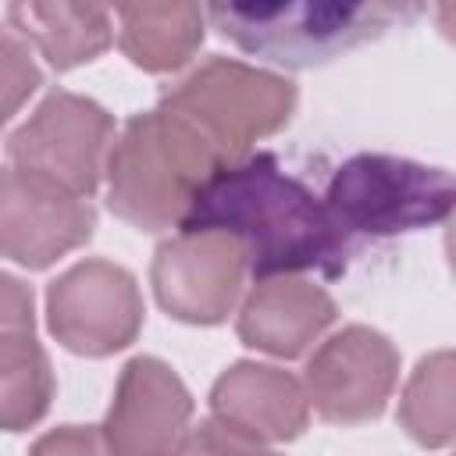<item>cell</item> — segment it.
Masks as SVG:
<instances>
[{"instance_id":"cell-21","label":"cell","mask_w":456,"mask_h":456,"mask_svg":"<svg viewBox=\"0 0 456 456\" xmlns=\"http://www.w3.org/2000/svg\"><path fill=\"white\" fill-rule=\"evenodd\" d=\"M435 21H438L442 36H445L449 43H456V4H438V7H435Z\"/></svg>"},{"instance_id":"cell-16","label":"cell","mask_w":456,"mask_h":456,"mask_svg":"<svg viewBox=\"0 0 456 456\" xmlns=\"http://www.w3.org/2000/svg\"><path fill=\"white\" fill-rule=\"evenodd\" d=\"M114 14L125 57L153 75L185 68L203 43L207 7L200 4H128Z\"/></svg>"},{"instance_id":"cell-11","label":"cell","mask_w":456,"mask_h":456,"mask_svg":"<svg viewBox=\"0 0 456 456\" xmlns=\"http://www.w3.org/2000/svg\"><path fill=\"white\" fill-rule=\"evenodd\" d=\"M192 395L157 356H132L121 367L103 438L114 456H178L189 442Z\"/></svg>"},{"instance_id":"cell-1","label":"cell","mask_w":456,"mask_h":456,"mask_svg":"<svg viewBox=\"0 0 456 456\" xmlns=\"http://www.w3.org/2000/svg\"><path fill=\"white\" fill-rule=\"evenodd\" d=\"M178 228L239 239L256 281L303 271L338 278L353 256V239L338 228L328 203L289 175L274 153L221 164Z\"/></svg>"},{"instance_id":"cell-4","label":"cell","mask_w":456,"mask_h":456,"mask_svg":"<svg viewBox=\"0 0 456 456\" xmlns=\"http://www.w3.org/2000/svg\"><path fill=\"white\" fill-rule=\"evenodd\" d=\"M296 103L299 93L289 78L228 57L203 61L160 96V107L185 118L228 164L249 157L256 139L285 128Z\"/></svg>"},{"instance_id":"cell-3","label":"cell","mask_w":456,"mask_h":456,"mask_svg":"<svg viewBox=\"0 0 456 456\" xmlns=\"http://www.w3.org/2000/svg\"><path fill=\"white\" fill-rule=\"evenodd\" d=\"M420 4H210L207 18L239 50L281 68H317L378 39L385 28L413 21Z\"/></svg>"},{"instance_id":"cell-22","label":"cell","mask_w":456,"mask_h":456,"mask_svg":"<svg viewBox=\"0 0 456 456\" xmlns=\"http://www.w3.org/2000/svg\"><path fill=\"white\" fill-rule=\"evenodd\" d=\"M445 260H449V271L456 274V210L445 221Z\"/></svg>"},{"instance_id":"cell-19","label":"cell","mask_w":456,"mask_h":456,"mask_svg":"<svg viewBox=\"0 0 456 456\" xmlns=\"http://www.w3.org/2000/svg\"><path fill=\"white\" fill-rule=\"evenodd\" d=\"M178 456H281L274 449H267V442H256L221 420H200V428H192L185 449Z\"/></svg>"},{"instance_id":"cell-9","label":"cell","mask_w":456,"mask_h":456,"mask_svg":"<svg viewBox=\"0 0 456 456\" xmlns=\"http://www.w3.org/2000/svg\"><path fill=\"white\" fill-rule=\"evenodd\" d=\"M249 271L246 249L224 232H178L164 239L150 264V285L157 303L185 324H221Z\"/></svg>"},{"instance_id":"cell-8","label":"cell","mask_w":456,"mask_h":456,"mask_svg":"<svg viewBox=\"0 0 456 456\" xmlns=\"http://www.w3.org/2000/svg\"><path fill=\"white\" fill-rule=\"evenodd\" d=\"M399 381V353L388 335L367 324H346L306 360L303 385L310 406L328 424H367L385 413Z\"/></svg>"},{"instance_id":"cell-6","label":"cell","mask_w":456,"mask_h":456,"mask_svg":"<svg viewBox=\"0 0 456 456\" xmlns=\"http://www.w3.org/2000/svg\"><path fill=\"white\" fill-rule=\"evenodd\" d=\"M50 335L78 356H110L142 328V292L128 267L78 260L46 285Z\"/></svg>"},{"instance_id":"cell-23","label":"cell","mask_w":456,"mask_h":456,"mask_svg":"<svg viewBox=\"0 0 456 456\" xmlns=\"http://www.w3.org/2000/svg\"><path fill=\"white\" fill-rule=\"evenodd\" d=\"M452 456H456V452H452Z\"/></svg>"},{"instance_id":"cell-15","label":"cell","mask_w":456,"mask_h":456,"mask_svg":"<svg viewBox=\"0 0 456 456\" xmlns=\"http://www.w3.org/2000/svg\"><path fill=\"white\" fill-rule=\"evenodd\" d=\"M7 25L25 43H32L57 71H68L100 57L114 39L110 11L100 4L18 0V4H7Z\"/></svg>"},{"instance_id":"cell-5","label":"cell","mask_w":456,"mask_h":456,"mask_svg":"<svg viewBox=\"0 0 456 456\" xmlns=\"http://www.w3.org/2000/svg\"><path fill=\"white\" fill-rule=\"evenodd\" d=\"M324 203L349 239L420 232L456 210V175L410 157L356 153L335 167Z\"/></svg>"},{"instance_id":"cell-10","label":"cell","mask_w":456,"mask_h":456,"mask_svg":"<svg viewBox=\"0 0 456 456\" xmlns=\"http://www.w3.org/2000/svg\"><path fill=\"white\" fill-rule=\"evenodd\" d=\"M96 228V210L75 189L7 167L0 178V246L18 267L43 271L64 253L86 246Z\"/></svg>"},{"instance_id":"cell-20","label":"cell","mask_w":456,"mask_h":456,"mask_svg":"<svg viewBox=\"0 0 456 456\" xmlns=\"http://www.w3.org/2000/svg\"><path fill=\"white\" fill-rule=\"evenodd\" d=\"M28 456H114L103 428H86V424H64L46 435H39L28 449Z\"/></svg>"},{"instance_id":"cell-17","label":"cell","mask_w":456,"mask_h":456,"mask_svg":"<svg viewBox=\"0 0 456 456\" xmlns=\"http://www.w3.org/2000/svg\"><path fill=\"white\" fill-rule=\"evenodd\" d=\"M399 424L420 449L456 445V349L428 353L399 395Z\"/></svg>"},{"instance_id":"cell-12","label":"cell","mask_w":456,"mask_h":456,"mask_svg":"<svg viewBox=\"0 0 456 456\" xmlns=\"http://www.w3.org/2000/svg\"><path fill=\"white\" fill-rule=\"evenodd\" d=\"M214 420L256 438V442H292L310 424V395L306 385L256 360L232 363L210 388Z\"/></svg>"},{"instance_id":"cell-2","label":"cell","mask_w":456,"mask_h":456,"mask_svg":"<svg viewBox=\"0 0 456 456\" xmlns=\"http://www.w3.org/2000/svg\"><path fill=\"white\" fill-rule=\"evenodd\" d=\"M228 164L185 118L160 107L132 114L107 157V207L139 232L182 224L203 182Z\"/></svg>"},{"instance_id":"cell-14","label":"cell","mask_w":456,"mask_h":456,"mask_svg":"<svg viewBox=\"0 0 456 456\" xmlns=\"http://www.w3.org/2000/svg\"><path fill=\"white\" fill-rule=\"evenodd\" d=\"M0 420L4 431L32 428L53 399V370L36 338L32 292L14 274L0 278Z\"/></svg>"},{"instance_id":"cell-7","label":"cell","mask_w":456,"mask_h":456,"mask_svg":"<svg viewBox=\"0 0 456 456\" xmlns=\"http://www.w3.org/2000/svg\"><path fill=\"white\" fill-rule=\"evenodd\" d=\"M110 132H114V118L96 100L68 89H53L7 135V157L14 160V167L46 175L89 200L103 175V153Z\"/></svg>"},{"instance_id":"cell-18","label":"cell","mask_w":456,"mask_h":456,"mask_svg":"<svg viewBox=\"0 0 456 456\" xmlns=\"http://www.w3.org/2000/svg\"><path fill=\"white\" fill-rule=\"evenodd\" d=\"M0 53H4V118H14V110L21 107L25 96L36 93L43 75L28 53V43L11 25L0 36Z\"/></svg>"},{"instance_id":"cell-13","label":"cell","mask_w":456,"mask_h":456,"mask_svg":"<svg viewBox=\"0 0 456 456\" xmlns=\"http://www.w3.org/2000/svg\"><path fill=\"white\" fill-rule=\"evenodd\" d=\"M335 314L338 306L321 285L296 274L264 278L246 292L235 331L249 349L296 360L335 324Z\"/></svg>"}]
</instances>
